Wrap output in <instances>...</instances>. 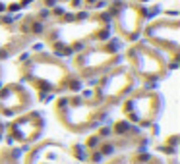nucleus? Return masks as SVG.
<instances>
[{
  "label": "nucleus",
  "mask_w": 180,
  "mask_h": 164,
  "mask_svg": "<svg viewBox=\"0 0 180 164\" xmlns=\"http://www.w3.org/2000/svg\"><path fill=\"white\" fill-rule=\"evenodd\" d=\"M112 37L107 10H68L62 6L41 35L47 50L70 58L95 43Z\"/></svg>",
  "instance_id": "obj_1"
},
{
  "label": "nucleus",
  "mask_w": 180,
  "mask_h": 164,
  "mask_svg": "<svg viewBox=\"0 0 180 164\" xmlns=\"http://www.w3.org/2000/svg\"><path fill=\"white\" fill-rule=\"evenodd\" d=\"M18 62V77L31 93L39 97H60L79 93L85 83L74 73L66 58L51 50L21 52Z\"/></svg>",
  "instance_id": "obj_2"
},
{
  "label": "nucleus",
  "mask_w": 180,
  "mask_h": 164,
  "mask_svg": "<svg viewBox=\"0 0 180 164\" xmlns=\"http://www.w3.org/2000/svg\"><path fill=\"white\" fill-rule=\"evenodd\" d=\"M81 137L83 139L76 143V149L85 164H99L110 157L145 149L149 145V131L132 126L124 118L101 124L97 129Z\"/></svg>",
  "instance_id": "obj_3"
},
{
  "label": "nucleus",
  "mask_w": 180,
  "mask_h": 164,
  "mask_svg": "<svg viewBox=\"0 0 180 164\" xmlns=\"http://www.w3.org/2000/svg\"><path fill=\"white\" fill-rule=\"evenodd\" d=\"M51 110L56 124L72 135H85L97 129L110 114L109 106L95 101L89 93L83 95L81 91L56 97Z\"/></svg>",
  "instance_id": "obj_4"
},
{
  "label": "nucleus",
  "mask_w": 180,
  "mask_h": 164,
  "mask_svg": "<svg viewBox=\"0 0 180 164\" xmlns=\"http://www.w3.org/2000/svg\"><path fill=\"white\" fill-rule=\"evenodd\" d=\"M122 52L124 43H120L116 37H109L70 56L68 64L81 81L91 85L97 77H101L110 68L122 62Z\"/></svg>",
  "instance_id": "obj_5"
},
{
  "label": "nucleus",
  "mask_w": 180,
  "mask_h": 164,
  "mask_svg": "<svg viewBox=\"0 0 180 164\" xmlns=\"http://www.w3.org/2000/svg\"><path fill=\"white\" fill-rule=\"evenodd\" d=\"M122 62L134 73L138 85H145V87L163 81L170 71L167 58L142 39L124 46Z\"/></svg>",
  "instance_id": "obj_6"
},
{
  "label": "nucleus",
  "mask_w": 180,
  "mask_h": 164,
  "mask_svg": "<svg viewBox=\"0 0 180 164\" xmlns=\"http://www.w3.org/2000/svg\"><path fill=\"white\" fill-rule=\"evenodd\" d=\"M105 10L110 19V31L124 44L140 41L145 23L151 19V10L147 4L134 0H112Z\"/></svg>",
  "instance_id": "obj_7"
},
{
  "label": "nucleus",
  "mask_w": 180,
  "mask_h": 164,
  "mask_svg": "<svg viewBox=\"0 0 180 164\" xmlns=\"http://www.w3.org/2000/svg\"><path fill=\"white\" fill-rule=\"evenodd\" d=\"M116 108H120V118L140 129L149 131L161 116L163 99L157 89L136 85Z\"/></svg>",
  "instance_id": "obj_8"
},
{
  "label": "nucleus",
  "mask_w": 180,
  "mask_h": 164,
  "mask_svg": "<svg viewBox=\"0 0 180 164\" xmlns=\"http://www.w3.org/2000/svg\"><path fill=\"white\" fill-rule=\"evenodd\" d=\"M142 41L167 58L170 69L178 68L180 60V19L178 14H165L159 18H151L142 31Z\"/></svg>",
  "instance_id": "obj_9"
},
{
  "label": "nucleus",
  "mask_w": 180,
  "mask_h": 164,
  "mask_svg": "<svg viewBox=\"0 0 180 164\" xmlns=\"http://www.w3.org/2000/svg\"><path fill=\"white\" fill-rule=\"evenodd\" d=\"M136 85H138V81H136L134 73L130 71V68L124 62H120L91 83L89 95L112 110L122 102V99Z\"/></svg>",
  "instance_id": "obj_10"
},
{
  "label": "nucleus",
  "mask_w": 180,
  "mask_h": 164,
  "mask_svg": "<svg viewBox=\"0 0 180 164\" xmlns=\"http://www.w3.org/2000/svg\"><path fill=\"white\" fill-rule=\"evenodd\" d=\"M21 164H85L76 143L66 145L58 139H39L21 152Z\"/></svg>",
  "instance_id": "obj_11"
},
{
  "label": "nucleus",
  "mask_w": 180,
  "mask_h": 164,
  "mask_svg": "<svg viewBox=\"0 0 180 164\" xmlns=\"http://www.w3.org/2000/svg\"><path fill=\"white\" fill-rule=\"evenodd\" d=\"M45 116L39 110H25L14 116L4 124V139L8 145H16L19 149H27L29 145L37 143L45 133Z\"/></svg>",
  "instance_id": "obj_12"
},
{
  "label": "nucleus",
  "mask_w": 180,
  "mask_h": 164,
  "mask_svg": "<svg viewBox=\"0 0 180 164\" xmlns=\"http://www.w3.org/2000/svg\"><path fill=\"white\" fill-rule=\"evenodd\" d=\"M33 43L19 23V18L12 14H0V62L19 56Z\"/></svg>",
  "instance_id": "obj_13"
},
{
  "label": "nucleus",
  "mask_w": 180,
  "mask_h": 164,
  "mask_svg": "<svg viewBox=\"0 0 180 164\" xmlns=\"http://www.w3.org/2000/svg\"><path fill=\"white\" fill-rule=\"evenodd\" d=\"M33 93L21 81H8L0 85V118H14L33 106Z\"/></svg>",
  "instance_id": "obj_14"
},
{
  "label": "nucleus",
  "mask_w": 180,
  "mask_h": 164,
  "mask_svg": "<svg viewBox=\"0 0 180 164\" xmlns=\"http://www.w3.org/2000/svg\"><path fill=\"white\" fill-rule=\"evenodd\" d=\"M99 164H167V158L163 154L147 151V149H138V151H128L110 157Z\"/></svg>",
  "instance_id": "obj_15"
},
{
  "label": "nucleus",
  "mask_w": 180,
  "mask_h": 164,
  "mask_svg": "<svg viewBox=\"0 0 180 164\" xmlns=\"http://www.w3.org/2000/svg\"><path fill=\"white\" fill-rule=\"evenodd\" d=\"M21 152L23 149H19L16 145H2L0 147V164H21Z\"/></svg>",
  "instance_id": "obj_16"
},
{
  "label": "nucleus",
  "mask_w": 180,
  "mask_h": 164,
  "mask_svg": "<svg viewBox=\"0 0 180 164\" xmlns=\"http://www.w3.org/2000/svg\"><path fill=\"white\" fill-rule=\"evenodd\" d=\"M37 0H0V14H16L31 8Z\"/></svg>",
  "instance_id": "obj_17"
},
{
  "label": "nucleus",
  "mask_w": 180,
  "mask_h": 164,
  "mask_svg": "<svg viewBox=\"0 0 180 164\" xmlns=\"http://www.w3.org/2000/svg\"><path fill=\"white\" fill-rule=\"evenodd\" d=\"M4 139V118H0V143Z\"/></svg>",
  "instance_id": "obj_18"
},
{
  "label": "nucleus",
  "mask_w": 180,
  "mask_h": 164,
  "mask_svg": "<svg viewBox=\"0 0 180 164\" xmlns=\"http://www.w3.org/2000/svg\"><path fill=\"white\" fill-rule=\"evenodd\" d=\"M134 2H140V4H147V2H151V0H134Z\"/></svg>",
  "instance_id": "obj_19"
},
{
  "label": "nucleus",
  "mask_w": 180,
  "mask_h": 164,
  "mask_svg": "<svg viewBox=\"0 0 180 164\" xmlns=\"http://www.w3.org/2000/svg\"><path fill=\"white\" fill-rule=\"evenodd\" d=\"M0 85H2V66H0Z\"/></svg>",
  "instance_id": "obj_20"
}]
</instances>
